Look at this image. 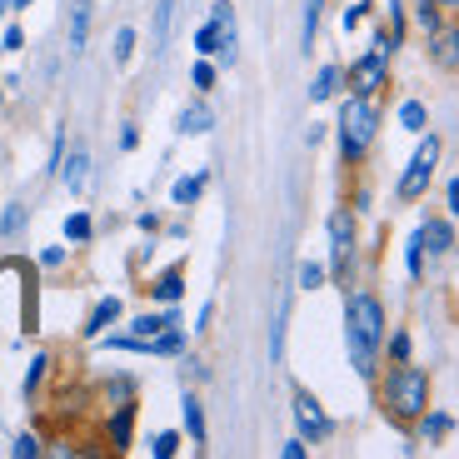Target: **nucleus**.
I'll use <instances>...</instances> for the list:
<instances>
[{
  "label": "nucleus",
  "mask_w": 459,
  "mask_h": 459,
  "mask_svg": "<svg viewBox=\"0 0 459 459\" xmlns=\"http://www.w3.org/2000/svg\"><path fill=\"white\" fill-rule=\"evenodd\" d=\"M385 305H379L375 290H355L344 299V350H350V365L359 379L375 385L379 375V350H385Z\"/></svg>",
  "instance_id": "f257e3e1"
},
{
  "label": "nucleus",
  "mask_w": 459,
  "mask_h": 459,
  "mask_svg": "<svg viewBox=\"0 0 459 459\" xmlns=\"http://www.w3.org/2000/svg\"><path fill=\"white\" fill-rule=\"evenodd\" d=\"M375 390L394 425H414L429 410V375L420 365H410V359H394L385 375H375Z\"/></svg>",
  "instance_id": "f03ea898"
},
{
  "label": "nucleus",
  "mask_w": 459,
  "mask_h": 459,
  "mask_svg": "<svg viewBox=\"0 0 459 459\" xmlns=\"http://www.w3.org/2000/svg\"><path fill=\"white\" fill-rule=\"evenodd\" d=\"M334 135H340V160L359 165L369 155V145H375V135H379V100H369V95H344Z\"/></svg>",
  "instance_id": "7ed1b4c3"
},
{
  "label": "nucleus",
  "mask_w": 459,
  "mask_h": 459,
  "mask_svg": "<svg viewBox=\"0 0 459 459\" xmlns=\"http://www.w3.org/2000/svg\"><path fill=\"white\" fill-rule=\"evenodd\" d=\"M435 170H439V135L429 130L425 140H420V150L410 155V165H404V175H400V185H394V200H420V195H429V180H435Z\"/></svg>",
  "instance_id": "20e7f679"
},
{
  "label": "nucleus",
  "mask_w": 459,
  "mask_h": 459,
  "mask_svg": "<svg viewBox=\"0 0 459 459\" xmlns=\"http://www.w3.org/2000/svg\"><path fill=\"white\" fill-rule=\"evenodd\" d=\"M344 85H350V95H369V100H379V95H385V85H390V56L365 50L355 65L344 70Z\"/></svg>",
  "instance_id": "39448f33"
},
{
  "label": "nucleus",
  "mask_w": 459,
  "mask_h": 459,
  "mask_svg": "<svg viewBox=\"0 0 459 459\" xmlns=\"http://www.w3.org/2000/svg\"><path fill=\"white\" fill-rule=\"evenodd\" d=\"M350 260H355V210H334L330 215V275L350 280Z\"/></svg>",
  "instance_id": "423d86ee"
},
{
  "label": "nucleus",
  "mask_w": 459,
  "mask_h": 459,
  "mask_svg": "<svg viewBox=\"0 0 459 459\" xmlns=\"http://www.w3.org/2000/svg\"><path fill=\"white\" fill-rule=\"evenodd\" d=\"M295 425H299V439H310V445L334 435V420L320 410V400L310 390H295Z\"/></svg>",
  "instance_id": "0eeeda50"
},
{
  "label": "nucleus",
  "mask_w": 459,
  "mask_h": 459,
  "mask_svg": "<svg viewBox=\"0 0 459 459\" xmlns=\"http://www.w3.org/2000/svg\"><path fill=\"white\" fill-rule=\"evenodd\" d=\"M120 310H126V305H120V295H105V299H95V310H91V320L81 325V334H85V340H100V334L110 330L115 320H120Z\"/></svg>",
  "instance_id": "6e6552de"
},
{
  "label": "nucleus",
  "mask_w": 459,
  "mask_h": 459,
  "mask_svg": "<svg viewBox=\"0 0 459 459\" xmlns=\"http://www.w3.org/2000/svg\"><path fill=\"white\" fill-rule=\"evenodd\" d=\"M210 130H215V110H210L205 100L185 105V110L175 115V135H210Z\"/></svg>",
  "instance_id": "1a4fd4ad"
},
{
  "label": "nucleus",
  "mask_w": 459,
  "mask_h": 459,
  "mask_svg": "<svg viewBox=\"0 0 459 459\" xmlns=\"http://www.w3.org/2000/svg\"><path fill=\"white\" fill-rule=\"evenodd\" d=\"M110 449H130V439H135V400H120L110 414Z\"/></svg>",
  "instance_id": "9d476101"
},
{
  "label": "nucleus",
  "mask_w": 459,
  "mask_h": 459,
  "mask_svg": "<svg viewBox=\"0 0 459 459\" xmlns=\"http://www.w3.org/2000/svg\"><path fill=\"white\" fill-rule=\"evenodd\" d=\"M180 414H185V435H190V445H195V449H205V439H210V429H205V404H200L195 394L185 390Z\"/></svg>",
  "instance_id": "9b49d317"
},
{
  "label": "nucleus",
  "mask_w": 459,
  "mask_h": 459,
  "mask_svg": "<svg viewBox=\"0 0 459 459\" xmlns=\"http://www.w3.org/2000/svg\"><path fill=\"white\" fill-rule=\"evenodd\" d=\"M420 240H425L435 255H449V250H455V220H449V215H445V220L429 215L425 225H420Z\"/></svg>",
  "instance_id": "f8f14e48"
},
{
  "label": "nucleus",
  "mask_w": 459,
  "mask_h": 459,
  "mask_svg": "<svg viewBox=\"0 0 459 459\" xmlns=\"http://www.w3.org/2000/svg\"><path fill=\"white\" fill-rule=\"evenodd\" d=\"M414 429H420V439L439 445V439H449V435H455V414H449V410H425L420 420H414Z\"/></svg>",
  "instance_id": "ddd939ff"
},
{
  "label": "nucleus",
  "mask_w": 459,
  "mask_h": 459,
  "mask_svg": "<svg viewBox=\"0 0 459 459\" xmlns=\"http://www.w3.org/2000/svg\"><path fill=\"white\" fill-rule=\"evenodd\" d=\"M170 25H175V0H155V21H150V50L165 56L170 46Z\"/></svg>",
  "instance_id": "4468645a"
},
{
  "label": "nucleus",
  "mask_w": 459,
  "mask_h": 459,
  "mask_svg": "<svg viewBox=\"0 0 459 459\" xmlns=\"http://www.w3.org/2000/svg\"><path fill=\"white\" fill-rule=\"evenodd\" d=\"M180 295H185V270H180V264H170V270H160V275L150 280V299H160V305H175Z\"/></svg>",
  "instance_id": "2eb2a0df"
},
{
  "label": "nucleus",
  "mask_w": 459,
  "mask_h": 459,
  "mask_svg": "<svg viewBox=\"0 0 459 459\" xmlns=\"http://www.w3.org/2000/svg\"><path fill=\"white\" fill-rule=\"evenodd\" d=\"M56 170H60V180L70 185V195H81V190H85V175H91V155H85V145L70 150V160H60Z\"/></svg>",
  "instance_id": "dca6fc26"
},
{
  "label": "nucleus",
  "mask_w": 459,
  "mask_h": 459,
  "mask_svg": "<svg viewBox=\"0 0 459 459\" xmlns=\"http://www.w3.org/2000/svg\"><path fill=\"white\" fill-rule=\"evenodd\" d=\"M340 91H344V65H320V75L310 81V100L325 105V100H334Z\"/></svg>",
  "instance_id": "f3484780"
},
{
  "label": "nucleus",
  "mask_w": 459,
  "mask_h": 459,
  "mask_svg": "<svg viewBox=\"0 0 459 459\" xmlns=\"http://www.w3.org/2000/svg\"><path fill=\"white\" fill-rule=\"evenodd\" d=\"M85 35H91V0H70V56L85 50Z\"/></svg>",
  "instance_id": "a211bd4d"
},
{
  "label": "nucleus",
  "mask_w": 459,
  "mask_h": 459,
  "mask_svg": "<svg viewBox=\"0 0 459 459\" xmlns=\"http://www.w3.org/2000/svg\"><path fill=\"white\" fill-rule=\"evenodd\" d=\"M320 15H325V0H305V15H299V50L310 56L315 40H320Z\"/></svg>",
  "instance_id": "6ab92c4d"
},
{
  "label": "nucleus",
  "mask_w": 459,
  "mask_h": 459,
  "mask_svg": "<svg viewBox=\"0 0 459 459\" xmlns=\"http://www.w3.org/2000/svg\"><path fill=\"white\" fill-rule=\"evenodd\" d=\"M205 185H210V170H200V175H185V180H175V190H170V200L180 210H190L200 195H205Z\"/></svg>",
  "instance_id": "aec40b11"
},
{
  "label": "nucleus",
  "mask_w": 459,
  "mask_h": 459,
  "mask_svg": "<svg viewBox=\"0 0 459 459\" xmlns=\"http://www.w3.org/2000/svg\"><path fill=\"white\" fill-rule=\"evenodd\" d=\"M185 350V334H180V325H170V330H160L155 340H150V350L145 355H160V359H175Z\"/></svg>",
  "instance_id": "412c9836"
},
{
  "label": "nucleus",
  "mask_w": 459,
  "mask_h": 459,
  "mask_svg": "<svg viewBox=\"0 0 459 459\" xmlns=\"http://www.w3.org/2000/svg\"><path fill=\"white\" fill-rule=\"evenodd\" d=\"M429 40H435V60H439V65H445V70H455V56H459V35H455V25L435 30Z\"/></svg>",
  "instance_id": "4be33fe9"
},
{
  "label": "nucleus",
  "mask_w": 459,
  "mask_h": 459,
  "mask_svg": "<svg viewBox=\"0 0 459 459\" xmlns=\"http://www.w3.org/2000/svg\"><path fill=\"white\" fill-rule=\"evenodd\" d=\"M414 21H420L425 35L445 30V5H439V0H420V5H414Z\"/></svg>",
  "instance_id": "5701e85b"
},
{
  "label": "nucleus",
  "mask_w": 459,
  "mask_h": 459,
  "mask_svg": "<svg viewBox=\"0 0 459 459\" xmlns=\"http://www.w3.org/2000/svg\"><path fill=\"white\" fill-rule=\"evenodd\" d=\"M91 235H95V220L85 215V210L65 215V240H70V245H91Z\"/></svg>",
  "instance_id": "b1692460"
},
{
  "label": "nucleus",
  "mask_w": 459,
  "mask_h": 459,
  "mask_svg": "<svg viewBox=\"0 0 459 459\" xmlns=\"http://www.w3.org/2000/svg\"><path fill=\"white\" fill-rule=\"evenodd\" d=\"M46 369H50V355H30V369H25V379H21V394L30 400L40 385H46Z\"/></svg>",
  "instance_id": "393cba45"
},
{
  "label": "nucleus",
  "mask_w": 459,
  "mask_h": 459,
  "mask_svg": "<svg viewBox=\"0 0 459 459\" xmlns=\"http://www.w3.org/2000/svg\"><path fill=\"white\" fill-rule=\"evenodd\" d=\"M400 126L420 135V130L429 126V110H425V100H404V105H400Z\"/></svg>",
  "instance_id": "a878e982"
},
{
  "label": "nucleus",
  "mask_w": 459,
  "mask_h": 459,
  "mask_svg": "<svg viewBox=\"0 0 459 459\" xmlns=\"http://www.w3.org/2000/svg\"><path fill=\"white\" fill-rule=\"evenodd\" d=\"M404 264H410V280L425 275V240H420V230H414L410 240H404Z\"/></svg>",
  "instance_id": "bb28decb"
},
{
  "label": "nucleus",
  "mask_w": 459,
  "mask_h": 459,
  "mask_svg": "<svg viewBox=\"0 0 459 459\" xmlns=\"http://www.w3.org/2000/svg\"><path fill=\"white\" fill-rule=\"evenodd\" d=\"M215 75H220V65H215V60L205 56V60H200L195 70H190V85H195V91L205 95V91H215Z\"/></svg>",
  "instance_id": "cd10ccee"
},
{
  "label": "nucleus",
  "mask_w": 459,
  "mask_h": 459,
  "mask_svg": "<svg viewBox=\"0 0 459 459\" xmlns=\"http://www.w3.org/2000/svg\"><path fill=\"white\" fill-rule=\"evenodd\" d=\"M25 230V205H5V215H0V240H15Z\"/></svg>",
  "instance_id": "c85d7f7f"
},
{
  "label": "nucleus",
  "mask_w": 459,
  "mask_h": 459,
  "mask_svg": "<svg viewBox=\"0 0 459 459\" xmlns=\"http://www.w3.org/2000/svg\"><path fill=\"white\" fill-rule=\"evenodd\" d=\"M130 56H135V30L120 25V30H115V65H130Z\"/></svg>",
  "instance_id": "c756f323"
},
{
  "label": "nucleus",
  "mask_w": 459,
  "mask_h": 459,
  "mask_svg": "<svg viewBox=\"0 0 459 459\" xmlns=\"http://www.w3.org/2000/svg\"><path fill=\"white\" fill-rule=\"evenodd\" d=\"M295 280H299V290H320V285H325V264L305 260V264L295 270Z\"/></svg>",
  "instance_id": "7c9ffc66"
},
{
  "label": "nucleus",
  "mask_w": 459,
  "mask_h": 459,
  "mask_svg": "<svg viewBox=\"0 0 459 459\" xmlns=\"http://www.w3.org/2000/svg\"><path fill=\"white\" fill-rule=\"evenodd\" d=\"M220 30H225V25H215V21H205L195 30V50L200 56H215V40H220Z\"/></svg>",
  "instance_id": "2f4dec72"
},
{
  "label": "nucleus",
  "mask_w": 459,
  "mask_h": 459,
  "mask_svg": "<svg viewBox=\"0 0 459 459\" xmlns=\"http://www.w3.org/2000/svg\"><path fill=\"white\" fill-rule=\"evenodd\" d=\"M150 455H155V459H175V455H180V435H175V429H165V435H155V445H150Z\"/></svg>",
  "instance_id": "473e14b6"
},
{
  "label": "nucleus",
  "mask_w": 459,
  "mask_h": 459,
  "mask_svg": "<svg viewBox=\"0 0 459 459\" xmlns=\"http://www.w3.org/2000/svg\"><path fill=\"white\" fill-rule=\"evenodd\" d=\"M369 11H375L369 0H355V5H344V15H340V21H344V30H359V25L369 21Z\"/></svg>",
  "instance_id": "72a5a7b5"
},
{
  "label": "nucleus",
  "mask_w": 459,
  "mask_h": 459,
  "mask_svg": "<svg viewBox=\"0 0 459 459\" xmlns=\"http://www.w3.org/2000/svg\"><path fill=\"white\" fill-rule=\"evenodd\" d=\"M11 455L15 459H35V455H40V435H30V429H25V435H15Z\"/></svg>",
  "instance_id": "f704fd0d"
},
{
  "label": "nucleus",
  "mask_w": 459,
  "mask_h": 459,
  "mask_svg": "<svg viewBox=\"0 0 459 459\" xmlns=\"http://www.w3.org/2000/svg\"><path fill=\"white\" fill-rule=\"evenodd\" d=\"M385 340H390V359H410V330H385Z\"/></svg>",
  "instance_id": "c9c22d12"
},
{
  "label": "nucleus",
  "mask_w": 459,
  "mask_h": 459,
  "mask_svg": "<svg viewBox=\"0 0 459 459\" xmlns=\"http://www.w3.org/2000/svg\"><path fill=\"white\" fill-rule=\"evenodd\" d=\"M65 260H70V250H65V245H50V250H40V264H46V270H60Z\"/></svg>",
  "instance_id": "e433bc0d"
},
{
  "label": "nucleus",
  "mask_w": 459,
  "mask_h": 459,
  "mask_svg": "<svg viewBox=\"0 0 459 459\" xmlns=\"http://www.w3.org/2000/svg\"><path fill=\"white\" fill-rule=\"evenodd\" d=\"M110 400H115V404H120V400H135V379H130V375H120V379L110 385Z\"/></svg>",
  "instance_id": "4c0bfd02"
},
{
  "label": "nucleus",
  "mask_w": 459,
  "mask_h": 459,
  "mask_svg": "<svg viewBox=\"0 0 459 459\" xmlns=\"http://www.w3.org/2000/svg\"><path fill=\"white\" fill-rule=\"evenodd\" d=\"M445 215H449V220L459 215V180H455V175L445 180Z\"/></svg>",
  "instance_id": "58836bf2"
},
{
  "label": "nucleus",
  "mask_w": 459,
  "mask_h": 459,
  "mask_svg": "<svg viewBox=\"0 0 459 459\" xmlns=\"http://www.w3.org/2000/svg\"><path fill=\"white\" fill-rule=\"evenodd\" d=\"M0 50H25V30H21V25H5V35H0Z\"/></svg>",
  "instance_id": "ea45409f"
},
{
  "label": "nucleus",
  "mask_w": 459,
  "mask_h": 459,
  "mask_svg": "<svg viewBox=\"0 0 459 459\" xmlns=\"http://www.w3.org/2000/svg\"><path fill=\"white\" fill-rule=\"evenodd\" d=\"M210 21H215V25H235V5H230V0H215V5H210Z\"/></svg>",
  "instance_id": "a19ab883"
},
{
  "label": "nucleus",
  "mask_w": 459,
  "mask_h": 459,
  "mask_svg": "<svg viewBox=\"0 0 459 459\" xmlns=\"http://www.w3.org/2000/svg\"><path fill=\"white\" fill-rule=\"evenodd\" d=\"M280 455H285V459H305V455H310V445H305V439H285V445H280Z\"/></svg>",
  "instance_id": "79ce46f5"
},
{
  "label": "nucleus",
  "mask_w": 459,
  "mask_h": 459,
  "mask_svg": "<svg viewBox=\"0 0 459 459\" xmlns=\"http://www.w3.org/2000/svg\"><path fill=\"white\" fill-rule=\"evenodd\" d=\"M135 145H140V126L126 120V126H120V150H135Z\"/></svg>",
  "instance_id": "37998d69"
},
{
  "label": "nucleus",
  "mask_w": 459,
  "mask_h": 459,
  "mask_svg": "<svg viewBox=\"0 0 459 459\" xmlns=\"http://www.w3.org/2000/svg\"><path fill=\"white\" fill-rule=\"evenodd\" d=\"M210 320H215V299H205V305H200V320H195V330L205 334V330H210Z\"/></svg>",
  "instance_id": "c03bdc74"
},
{
  "label": "nucleus",
  "mask_w": 459,
  "mask_h": 459,
  "mask_svg": "<svg viewBox=\"0 0 459 459\" xmlns=\"http://www.w3.org/2000/svg\"><path fill=\"white\" fill-rule=\"evenodd\" d=\"M135 225L145 230V235H155V230H160V220H155V215H135Z\"/></svg>",
  "instance_id": "a18cd8bd"
},
{
  "label": "nucleus",
  "mask_w": 459,
  "mask_h": 459,
  "mask_svg": "<svg viewBox=\"0 0 459 459\" xmlns=\"http://www.w3.org/2000/svg\"><path fill=\"white\" fill-rule=\"evenodd\" d=\"M35 0H5V11H30Z\"/></svg>",
  "instance_id": "49530a36"
},
{
  "label": "nucleus",
  "mask_w": 459,
  "mask_h": 459,
  "mask_svg": "<svg viewBox=\"0 0 459 459\" xmlns=\"http://www.w3.org/2000/svg\"><path fill=\"white\" fill-rule=\"evenodd\" d=\"M5 15H11V11H5V0H0V21H5Z\"/></svg>",
  "instance_id": "de8ad7c7"
}]
</instances>
